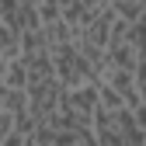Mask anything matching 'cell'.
Masks as SVG:
<instances>
[{
  "instance_id": "1",
  "label": "cell",
  "mask_w": 146,
  "mask_h": 146,
  "mask_svg": "<svg viewBox=\"0 0 146 146\" xmlns=\"http://www.w3.org/2000/svg\"><path fill=\"white\" fill-rule=\"evenodd\" d=\"M90 132L98 146H143L146 132L136 125L129 108H98L90 118Z\"/></svg>"
},
{
  "instance_id": "2",
  "label": "cell",
  "mask_w": 146,
  "mask_h": 146,
  "mask_svg": "<svg viewBox=\"0 0 146 146\" xmlns=\"http://www.w3.org/2000/svg\"><path fill=\"white\" fill-rule=\"evenodd\" d=\"M52 56V77H56L63 87H80V84H98V70L90 66V59L77 49V42H66V45H56L49 49Z\"/></svg>"
},
{
  "instance_id": "3",
  "label": "cell",
  "mask_w": 146,
  "mask_h": 146,
  "mask_svg": "<svg viewBox=\"0 0 146 146\" xmlns=\"http://www.w3.org/2000/svg\"><path fill=\"white\" fill-rule=\"evenodd\" d=\"M59 108L73 125H90L98 111V84H80V87H63V101Z\"/></svg>"
},
{
  "instance_id": "4",
  "label": "cell",
  "mask_w": 146,
  "mask_h": 146,
  "mask_svg": "<svg viewBox=\"0 0 146 146\" xmlns=\"http://www.w3.org/2000/svg\"><path fill=\"white\" fill-rule=\"evenodd\" d=\"M25 94H28V111L35 115V122H42V118H49L59 108V101H63V84L56 77H49V80H38V84H28Z\"/></svg>"
},
{
  "instance_id": "5",
  "label": "cell",
  "mask_w": 146,
  "mask_h": 146,
  "mask_svg": "<svg viewBox=\"0 0 146 146\" xmlns=\"http://www.w3.org/2000/svg\"><path fill=\"white\" fill-rule=\"evenodd\" d=\"M0 21H4L14 35H21V31H28L35 25H42L38 14H35V7L21 4V0H0Z\"/></svg>"
},
{
  "instance_id": "6",
  "label": "cell",
  "mask_w": 146,
  "mask_h": 146,
  "mask_svg": "<svg viewBox=\"0 0 146 146\" xmlns=\"http://www.w3.org/2000/svg\"><path fill=\"white\" fill-rule=\"evenodd\" d=\"M98 84H108V87H111L115 90V94L125 101V104H136L139 101V90H136V70H118V66H108L104 73H101V80Z\"/></svg>"
},
{
  "instance_id": "7",
  "label": "cell",
  "mask_w": 146,
  "mask_h": 146,
  "mask_svg": "<svg viewBox=\"0 0 146 146\" xmlns=\"http://www.w3.org/2000/svg\"><path fill=\"white\" fill-rule=\"evenodd\" d=\"M0 80H4V87H28L25 59H21V56H7V59H0Z\"/></svg>"
},
{
  "instance_id": "8",
  "label": "cell",
  "mask_w": 146,
  "mask_h": 146,
  "mask_svg": "<svg viewBox=\"0 0 146 146\" xmlns=\"http://www.w3.org/2000/svg\"><path fill=\"white\" fill-rule=\"evenodd\" d=\"M42 35H45V45H49V49H56V45H66V42H73V38H77V35H73V28L63 21V17H56V21L42 25Z\"/></svg>"
},
{
  "instance_id": "9",
  "label": "cell",
  "mask_w": 146,
  "mask_h": 146,
  "mask_svg": "<svg viewBox=\"0 0 146 146\" xmlns=\"http://www.w3.org/2000/svg\"><path fill=\"white\" fill-rule=\"evenodd\" d=\"M25 108H28L25 87H4V94H0V111H7V115L14 118V115H21Z\"/></svg>"
},
{
  "instance_id": "10",
  "label": "cell",
  "mask_w": 146,
  "mask_h": 146,
  "mask_svg": "<svg viewBox=\"0 0 146 146\" xmlns=\"http://www.w3.org/2000/svg\"><path fill=\"white\" fill-rule=\"evenodd\" d=\"M59 11H63V4H59V0H38V4H35V14H38V21H42V25L56 21V17H59Z\"/></svg>"
},
{
  "instance_id": "11",
  "label": "cell",
  "mask_w": 146,
  "mask_h": 146,
  "mask_svg": "<svg viewBox=\"0 0 146 146\" xmlns=\"http://www.w3.org/2000/svg\"><path fill=\"white\" fill-rule=\"evenodd\" d=\"M129 111H132V118H136V125H139V129L146 132V101H136V104L129 108Z\"/></svg>"
},
{
  "instance_id": "12",
  "label": "cell",
  "mask_w": 146,
  "mask_h": 146,
  "mask_svg": "<svg viewBox=\"0 0 146 146\" xmlns=\"http://www.w3.org/2000/svg\"><path fill=\"white\" fill-rule=\"evenodd\" d=\"M25 139H28V136H25V132H17V129H11V132H7V136H4V139H0V146H21V143H25Z\"/></svg>"
},
{
  "instance_id": "13",
  "label": "cell",
  "mask_w": 146,
  "mask_h": 146,
  "mask_svg": "<svg viewBox=\"0 0 146 146\" xmlns=\"http://www.w3.org/2000/svg\"><path fill=\"white\" fill-rule=\"evenodd\" d=\"M11 129H14V118H11L7 111H0V139H4V136H7Z\"/></svg>"
},
{
  "instance_id": "14",
  "label": "cell",
  "mask_w": 146,
  "mask_h": 146,
  "mask_svg": "<svg viewBox=\"0 0 146 146\" xmlns=\"http://www.w3.org/2000/svg\"><path fill=\"white\" fill-rule=\"evenodd\" d=\"M21 4H28V7H35V4H38V0H21Z\"/></svg>"
}]
</instances>
